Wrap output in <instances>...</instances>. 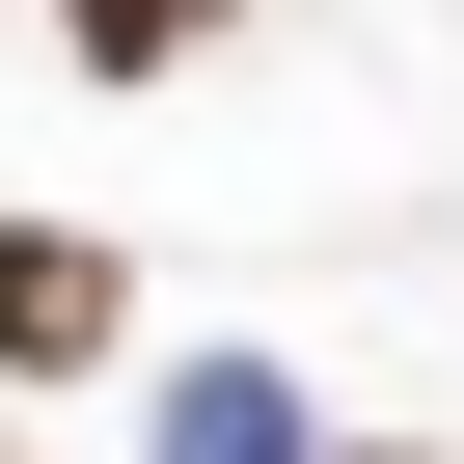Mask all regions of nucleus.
<instances>
[{"mask_svg":"<svg viewBox=\"0 0 464 464\" xmlns=\"http://www.w3.org/2000/svg\"><path fill=\"white\" fill-rule=\"evenodd\" d=\"M110 328H137V274L82 246V218H0V382H82Z\"/></svg>","mask_w":464,"mask_h":464,"instance_id":"f257e3e1","label":"nucleus"},{"mask_svg":"<svg viewBox=\"0 0 464 464\" xmlns=\"http://www.w3.org/2000/svg\"><path fill=\"white\" fill-rule=\"evenodd\" d=\"M164 464H328V410H301L274 355H191V382H164Z\"/></svg>","mask_w":464,"mask_h":464,"instance_id":"f03ea898","label":"nucleus"},{"mask_svg":"<svg viewBox=\"0 0 464 464\" xmlns=\"http://www.w3.org/2000/svg\"><path fill=\"white\" fill-rule=\"evenodd\" d=\"M218 28H246V0H55V55H82V82H164V55H218Z\"/></svg>","mask_w":464,"mask_h":464,"instance_id":"7ed1b4c3","label":"nucleus"},{"mask_svg":"<svg viewBox=\"0 0 464 464\" xmlns=\"http://www.w3.org/2000/svg\"><path fill=\"white\" fill-rule=\"evenodd\" d=\"M328 464H410V437H328Z\"/></svg>","mask_w":464,"mask_h":464,"instance_id":"20e7f679","label":"nucleus"}]
</instances>
